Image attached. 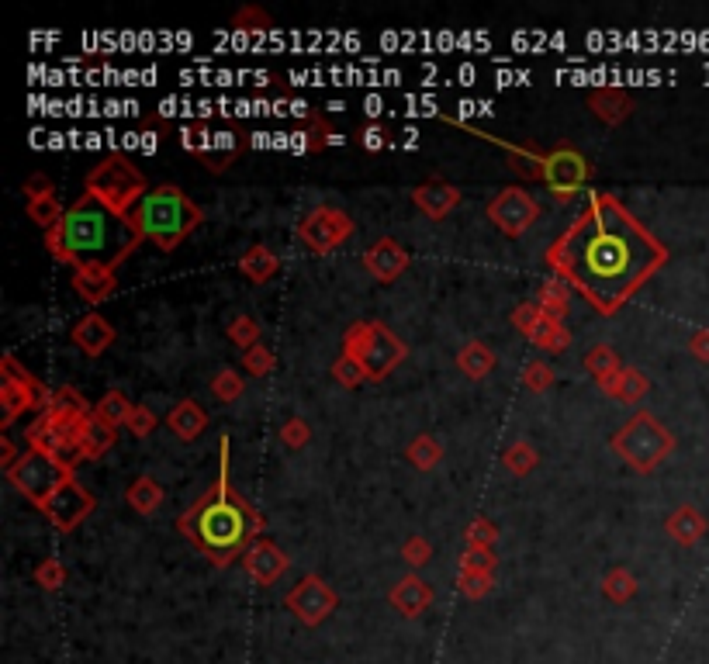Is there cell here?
<instances>
[{
	"label": "cell",
	"instance_id": "cell-31",
	"mask_svg": "<svg viewBox=\"0 0 709 664\" xmlns=\"http://www.w3.org/2000/svg\"><path fill=\"white\" fill-rule=\"evenodd\" d=\"M243 153V142H239V135L236 132H215L211 135V146H208V153L201 156L205 160L208 170H229V163L236 160V156Z\"/></svg>",
	"mask_w": 709,
	"mask_h": 664
},
{
	"label": "cell",
	"instance_id": "cell-9",
	"mask_svg": "<svg viewBox=\"0 0 709 664\" xmlns=\"http://www.w3.org/2000/svg\"><path fill=\"white\" fill-rule=\"evenodd\" d=\"M94 415V412H90ZM87 419H63L56 412H42L39 419L28 429V447L45 450L49 457H56L66 471L80 464L84 457V443H80V429H84Z\"/></svg>",
	"mask_w": 709,
	"mask_h": 664
},
{
	"label": "cell",
	"instance_id": "cell-22",
	"mask_svg": "<svg viewBox=\"0 0 709 664\" xmlns=\"http://www.w3.org/2000/svg\"><path fill=\"white\" fill-rule=\"evenodd\" d=\"M73 291L87 301V305H101L115 294V270L108 267H80L73 270Z\"/></svg>",
	"mask_w": 709,
	"mask_h": 664
},
{
	"label": "cell",
	"instance_id": "cell-37",
	"mask_svg": "<svg viewBox=\"0 0 709 664\" xmlns=\"http://www.w3.org/2000/svg\"><path fill=\"white\" fill-rule=\"evenodd\" d=\"M440 457H443L440 440H436V436H429V433L416 436V440L405 447V460H409L416 471H433V467L440 464Z\"/></svg>",
	"mask_w": 709,
	"mask_h": 664
},
{
	"label": "cell",
	"instance_id": "cell-34",
	"mask_svg": "<svg viewBox=\"0 0 709 664\" xmlns=\"http://www.w3.org/2000/svg\"><path fill=\"white\" fill-rule=\"evenodd\" d=\"M45 412H56V415H63V419H87V415L94 412V405H87L77 388H56V391H49V405H45Z\"/></svg>",
	"mask_w": 709,
	"mask_h": 664
},
{
	"label": "cell",
	"instance_id": "cell-17",
	"mask_svg": "<svg viewBox=\"0 0 709 664\" xmlns=\"http://www.w3.org/2000/svg\"><path fill=\"white\" fill-rule=\"evenodd\" d=\"M239 561H243V571L260 588H270L274 581H281L284 575H288V568H291V557L284 554V550L277 547L274 540H267V537H256L250 547H246V554L239 557Z\"/></svg>",
	"mask_w": 709,
	"mask_h": 664
},
{
	"label": "cell",
	"instance_id": "cell-29",
	"mask_svg": "<svg viewBox=\"0 0 709 664\" xmlns=\"http://www.w3.org/2000/svg\"><path fill=\"white\" fill-rule=\"evenodd\" d=\"M457 367L464 371L471 381H481V377H488L495 371V353L488 350L485 343H478V339H471V343L464 346V350L457 353Z\"/></svg>",
	"mask_w": 709,
	"mask_h": 664
},
{
	"label": "cell",
	"instance_id": "cell-44",
	"mask_svg": "<svg viewBox=\"0 0 709 664\" xmlns=\"http://www.w3.org/2000/svg\"><path fill=\"white\" fill-rule=\"evenodd\" d=\"M464 537H467V547H495V540H499V526H495L488 516H474L471 523H467Z\"/></svg>",
	"mask_w": 709,
	"mask_h": 664
},
{
	"label": "cell",
	"instance_id": "cell-54",
	"mask_svg": "<svg viewBox=\"0 0 709 664\" xmlns=\"http://www.w3.org/2000/svg\"><path fill=\"white\" fill-rule=\"evenodd\" d=\"M25 194L28 198H42V194H56V187H52L49 177H42V173H35V177L25 180Z\"/></svg>",
	"mask_w": 709,
	"mask_h": 664
},
{
	"label": "cell",
	"instance_id": "cell-21",
	"mask_svg": "<svg viewBox=\"0 0 709 664\" xmlns=\"http://www.w3.org/2000/svg\"><path fill=\"white\" fill-rule=\"evenodd\" d=\"M73 343L80 346V350L87 353V357H101L104 350H108L111 343H115V326H111L108 319H104V315H97V312H90V315H84V319L77 322V326H73Z\"/></svg>",
	"mask_w": 709,
	"mask_h": 664
},
{
	"label": "cell",
	"instance_id": "cell-47",
	"mask_svg": "<svg viewBox=\"0 0 709 664\" xmlns=\"http://www.w3.org/2000/svg\"><path fill=\"white\" fill-rule=\"evenodd\" d=\"M550 384H554V367L547 364V360H533V364H526V371H523V388H530V391H547Z\"/></svg>",
	"mask_w": 709,
	"mask_h": 664
},
{
	"label": "cell",
	"instance_id": "cell-2",
	"mask_svg": "<svg viewBox=\"0 0 709 664\" xmlns=\"http://www.w3.org/2000/svg\"><path fill=\"white\" fill-rule=\"evenodd\" d=\"M218 457H222V467H218L215 485L177 519V526L187 540L205 550L211 564L229 568V564L236 561V557H243L246 547L263 533V516L236 492V485H232L229 436L222 440Z\"/></svg>",
	"mask_w": 709,
	"mask_h": 664
},
{
	"label": "cell",
	"instance_id": "cell-5",
	"mask_svg": "<svg viewBox=\"0 0 709 664\" xmlns=\"http://www.w3.org/2000/svg\"><path fill=\"white\" fill-rule=\"evenodd\" d=\"M343 353L360 360L367 381H384L405 360V343L381 322H353L343 336Z\"/></svg>",
	"mask_w": 709,
	"mask_h": 664
},
{
	"label": "cell",
	"instance_id": "cell-30",
	"mask_svg": "<svg viewBox=\"0 0 709 664\" xmlns=\"http://www.w3.org/2000/svg\"><path fill=\"white\" fill-rule=\"evenodd\" d=\"M537 305L550 315V319L564 322V315H568V308H571V288L561 281V277H547V281L540 284Z\"/></svg>",
	"mask_w": 709,
	"mask_h": 664
},
{
	"label": "cell",
	"instance_id": "cell-43",
	"mask_svg": "<svg viewBox=\"0 0 709 664\" xmlns=\"http://www.w3.org/2000/svg\"><path fill=\"white\" fill-rule=\"evenodd\" d=\"M499 554H492V547H467L460 554V571H481V575H495Z\"/></svg>",
	"mask_w": 709,
	"mask_h": 664
},
{
	"label": "cell",
	"instance_id": "cell-11",
	"mask_svg": "<svg viewBox=\"0 0 709 664\" xmlns=\"http://www.w3.org/2000/svg\"><path fill=\"white\" fill-rule=\"evenodd\" d=\"M353 236V218L343 208L319 205L298 222V239L312 253H333Z\"/></svg>",
	"mask_w": 709,
	"mask_h": 664
},
{
	"label": "cell",
	"instance_id": "cell-26",
	"mask_svg": "<svg viewBox=\"0 0 709 664\" xmlns=\"http://www.w3.org/2000/svg\"><path fill=\"white\" fill-rule=\"evenodd\" d=\"M80 443H84V457L97 460L118 443V429H111L108 422H101L97 415H87L84 429H80Z\"/></svg>",
	"mask_w": 709,
	"mask_h": 664
},
{
	"label": "cell",
	"instance_id": "cell-19",
	"mask_svg": "<svg viewBox=\"0 0 709 664\" xmlns=\"http://www.w3.org/2000/svg\"><path fill=\"white\" fill-rule=\"evenodd\" d=\"M412 205H416L422 215L433 218V222H440V218H447L450 211L460 205V191L454 184H447V180H426V184H419L416 191H412Z\"/></svg>",
	"mask_w": 709,
	"mask_h": 664
},
{
	"label": "cell",
	"instance_id": "cell-23",
	"mask_svg": "<svg viewBox=\"0 0 709 664\" xmlns=\"http://www.w3.org/2000/svg\"><path fill=\"white\" fill-rule=\"evenodd\" d=\"M588 108L595 111L599 122L620 125L633 111V101H630V94L620 90V87H599V90H592V97H588Z\"/></svg>",
	"mask_w": 709,
	"mask_h": 664
},
{
	"label": "cell",
	"instance_id": "cell-4",
	"mask_svg": "<svg viewBox=\"0 0 709 664\" xmlns=\"http://www.w3.org/2000/svg\"><path fill=\"white\" fill-rule=\"evenodd\" d=\"M128 222H132V229L139 232L142 239H149L153 246L170 253V249H177L201 222H205V211L194 205L180 187L163 184L142 194L139 205L128 211Z\"/></svg>",
	"mask_w": 709,
	"mask_h": 664
},
{
	"label": "cell",
	"instance_id": "cell-38",
	"mask_svg": "<svg viewBox=\"0 0 709 664\" xmlns=\"http://www.w3.org/2000/svg\"><path fill=\"white\" fill-rule=\"evenodd\" d=\"M602 595H606L609 602H616V606H623V602H630L633 595H637V578L626 568H613L602 578Z\"/></svg>",
	"mask_w": 709,
	"mask_h": 664
},
{
	"label": "cell",
	"instance_id": "cell-52",
	"mask_svg": "<svg viewBox=\"0 0 709 664\" xmlns=\"http://www.w3.org/2000/svg\"><path fill=\"white\" fill-rule=\"evenodd\" d=\"M384 139H388V132H384L381 125H367V128H360L357 132V142L364 149H371V153H377V149L384 146Z\"/></svg>",
	"mask_w": 709,
	"mask_h": 664
},
{
	"label": "cell",
	"instance_id": "cell-14",
	"mask_svg": "<svg viewBox=\"0 0 709 664\" xmlns=\"http://www.w3.org/2000/svg\"><path fill=\"white\" fill-rule=\"evenodd\" d=\"M488 218H492L495 229L516 239L540 218V205L526 187H505L502 194L488 201Z\"/></svg>",
	"mask_w": 709,
	"mask_h": 664
},
{
	"label": "cell",
	"instance_id": "cell-33",
	"mask_svg": "<svg viewBox=\"0 0 709 664\" xmlns=\"http://www.w3.org/2000/svg\"><path fill=\"white\" fill-rule=\"evenodd\" d=\"M128 505H132L139 516H153L156 509H160V502H163V488L156 485L149 474H142V478H135L132 481V488H128Z\"/></svg>",
	"mask_w": 709,
	"mask_h": 664
},
{
	"label": "cell",
	"instance_id": "cell-51",
	"mask_svg": "<svg viewBox=\"0 0 709 664\" xmlns=\"http://www.w3.org/2000/svg\"><path fill=\"white\" fill-rule=\"evenodd\" d=\"M128 433L132 436H149L156 429V415H153V409H146V405H135L132 409V415H128Z\"/></svg>",
	"mask_w": 709,
	"mask_h": 664
},
{
	"label": "cell",
	"instance_id": "cell-36",
	"mask_svg": "<svg viewBox=\"0 0 709 664\" xmlns=\"http://www.w3.org/2000/svg\"><path fill=\"white\" fill-rule=\"evenodd\" d=\"M132 409H135V405L128 402L122 391H108V395L97 398V402H94V415H97L101 422H108L111 429L128 426V415H132Z\"/></svg>",
	"mask_w": 709,
	"mask_h": 664
},
{
	"label": "cell",
	"instance_id": "cell-27",
	"mask_svg": "<svg viewBox=\"0 0 709 664\" xmlns=\"http://www.w3.org/2000/svg\"><path fill=\"white\" fill-rule=\"evenodd\" d=\"M602 391L613 395V398H620V402H640V398L651 391V381H647V374L637 371V367H623V371L616 374Z\"/></svg>",
	"mask_w": 709,
	"mask_h": 664
},
{
	"label": "cell",
	"instance_id": "cell-16",
	"mask_svg": "<svg viewBox=\"0 0 709 664\" xmlns=\"http://www.w3.org/2000/svg\"><path fill=\"white\" fill-rule=\"evenodd\" d=\"M94 505H97L94 495H90L77 478H70L63 488H56V492L45 498L39 509L52 519V523H56V530L70 533V530H77V526L84 523L90 512H94Z\"/></svg>",
	"mask_w": 709,
	"mask_h": 664
},
{
	"label": "cell",
	"instance_id": "cell-46",
	"mask_svg": "<svg viewBox=\"0 0 709 664\" xmlns=\"http://www.w3.org/2000/svg\"><path fill=\"white\" fill-rule=\"evenodd\" d=\"M35 581H39V588H45V592H56L66 581V568L56 557H45V561H39V568H35Z\"/></svg>",
	"mask_w": 709,
	"mask_h": 664
},
{
	"label": "cell",
	"instance_id": "cell-41",
	"mask_svg": "<svg viewBox=\"0 0 709 664\" xmlns=\"http://www.w3.org/2000/svg\"><path fill=\"white\" fill-rule=\"evenodd\" d=\"M229 339L239 346V350H253V346H260V326H256V319H250V315H236V319L229 322Z\"/></svg>",
	"mask_w": 709,
	"mask_h": 664
},
{
	"label": "cell",
	"instance_id": "cell-55",
	"mask_svg": "<svg viewBox=\"0 0 709 664\" xmlns=\"http://www.w3.org/2000/svg\"><path fill=\"white\" fill-rule=\"evenodd\" d=\"M692 353H696L699 360H709V332H699V336L692 339Z\"/></svg>",
	"mask_w": 709,
	"mask_h": 664
},
{
	"label": "cell",
	"instance_id": "cell-12",
	"mask_svg": "<svg viewBox=\"0 0 709 664\" xmlns=\"http://www.w3.org/2000/svg\"><path fill=\"white\" fill-rule=\"evenodd\" d=\"M537 173L543 177V184L550 187V191L557 194L561 201L575 198L578 191L588 184V177H592V166L582 153H575V149H554V153L540 156L537 160Z\"/></svg>",
	"mask_w": 709,
	"mask_h": 664
},
{
	"label": "cell",
	"instance_id": "cell-24",
	"mask_svg": "<svg viewBox=\"0 0 709 664\" xmlns=\"http://www.w3.org/2000/svg\"><path fill=\"white\" fill-rule=\"evenodd\" d=\"M167 426L180 436V440L191 443V440H198V436L208 429V412L201 409V405L194 402V398H184V402H177V405L170 409Z\"/></svg>",
	"mask_w": 709,
	"mask_h": 664
},
{
	"label": "cell",
	"instance_id": "cell-15",
	"mask_svg": "<svg viewBox=\"0 0 709 664\" xmlns=\"http://www.w3.org/2000/svg\"><path fill=\"white\" fill-rule=\"evenodd\" d=\"M512 326L523 332L537 350L554 353V357L571 346V332L564 329V322L550 319L537 301H523V305H516V312H512Z\"/></svg>",
	"mask_w": 709,
	"mask_h": 664
},
{
	"label": "cell",
	"instance_id": "cell-25",
	"mask_svg": "<svg viewBox=\"0 0 709 664\" xmlns=\"http://www.w3.org/2000/svg\"><path fill=\"white\" fill-rule=\"evenodd\" d=\"M239 270H243V277H250L253 284H267L270 277H277V270H281V256H277L274 249L256 243L239 256Z\"/></svg>",
	"mask_w": 709,
	"mask_h": 664
},
{
	"label": "cell",
	"instance_id": "cell-40",
	"mask_svg": "<svg viewBox=\"0 0 709 664\" xmlns=\"http://www.w3.org/2000/svg\"><path fill=\"white\" fill-rule=\"evenodd\" d=\"M243 391H246V381H243V374H236V371H218L215 377H211V395L218 398L222 405H229V402H236V398H243Z\"/></svg>",
	"mask_w": 709,
	"mask_h": 664
},
{
	"label": "cell",
	"instance_id": "cell-39",
	"mask_svg": "<svg viewBox=\"0 0 709 664\" xmlns=\"http://www.w3.org/2000/svg\"><path fill=\"white\" fill-rule=\"evenodd\" d=\"M502 464L509 467V471L516 474V478H526V474H530L533 467L540 464V454H537V450H533L526 440H516V443H512V447L502 454Z\"/></svg>",
	"mask_w": 709,
	"mask_h": 664
},
{
	"label": "cell",
	"instance_id": "cell-45",
	"mask_svg": "<svg viewBox=\"0 0 709 664\" xmlns=\"http://www.w3.org/2000/svg\"><path fill=\"white\" fill-rule=\"evenodd\" d=\"M243 367L250 371V377H267V374H274L277 360H274V353L260 343V346H253V350L243 353Z\"/></svg>",
	"mask_w": 709,
	"mask_h": 664
},
{
	"label": "cell",
	"instance_id": "cell-1",
	"mask_svg": "<svg viewBox=\"0 0 709 664\" xmlns=\"http://www.w3.org/2000/svg\"><path fill=\"white\" fill-rule=\"evenodd\" d=\"M668 249L626 211L613 194H588L582 215L550 243L547 263L599 315H616L654 270Z\"/></svg>",
	"mask_w": 709,
	"mask_h": 664
},
{
	"label": "cell",
	"instance_id": "cell-18",
	"mask_svg": "<svg viewBox=\"0 0 709 664\" xmlns=\"http://www.w3.org/2000/svg\"><path fill=\"white\" fill-rule=\"evenodd\" d=\"M364 267L371 270L381 284H391V281H398L405 270H409V253H405V246L398 243V239L384 236L364 253Z\"/></svg>",
	"mask_w": 709,
	"mask_h": 664
},
{
	"label": "cell",
	"instance_id": "cell-35",
	"mask_svg": "<svg viewBox=\"0 0 709 664\" xmlns=\"http://www.w3.org/2000/svg\"><path fill=\"white\" fill-rule=\"evenodd\" d=\"M585 367H588V374H592L595 381L602 384V388H606V384L623 371V364H620V357H616V350H613V346H606V343H599V346H592V350H588Z\"/></svg>",
	"mask_w": 709,
	"mask_h": 664
},
{
	"label": "cell",
	"instance_id": "cell-8",
	"mask_svg": "<svg viewBox=\"0 0 709 664\" xmlns=\"http://www.w3.org/2000/svg\"><path fill=\"white\" fill-rule=\"evenodd\" d=\"M49 405V391L35 374H28L14 357L0 360V426L11 429L21 415L45 412Z\"/></svg>",
	"mask_w": 709,
	"mask_h": 664
},
{
	"label": "cell",
	"instance_id": "cell-48",
	"mask_svg": "<svg viewBox=\"0 0 709 664\" xmlns=\"http://www.w3.org/2000/svg\"><path fill=\"white\" fill-rule=\"evenodd\" d=\"M308 440H312V429H308V422L298 419V415H291V419L281 426V443L288 450H301Z\"/></svg>",
	"mask_w": 709,
	"mask_h": 664
},
{
	"label": "cell",
	"instance_id": "cell-32",
	"mask_svg": "<svg viewBox=\"0 0 709 664\" xmlns=\"http://www.w3.org/2000/svg\"><path fill=\"white\" fill-rule=\"evenodd\" d=\"M668 533L675 537L678 543H696L699 537L706 533V523H703V516H699L696 509H689V505H682V509H675L671 512V519H668Z\"/></svg>",
	"mask_w": 709,
	"mask_h": 664
},
{
	"label": "cell",
	"instance_id": "cell-28",
	"mask_svg": "<svg viewBox=\"0 0 709 664\" xmlns=\"http://www.w3.org/2000/svg\"><path fill=\"white\" fill-rule=\"evenodd\" d=\"M28 218H32L35 225L49 236V232H56L59 229V222L66 218V208H63V201H59V194H42V198H28Z\"/></svg>",
	"mask_w": 709,
	"mask_h": 664
},
{
	"label": "cell",
	"instance_id": "cell-13",
	"mask_svg": "<svg viewBox=\"0 0 709 664\" xmlns=\"http://www.w3.org/2000/svg\"><path fill=\"white\" fill-rule=\"evenodd\" d=\"M284 606L291 609L298 623L319 626L333 616V609L339 606V595L319 575H305L301 581H294V588L284 595Z\"/></svg>",
	"mask_w": 709,
	"mask_h": 664
},
{
	"label": "cell",
	"instance_id": "cell-49",
	"mask_svg": "<svg viewBox=\"0 0 709 664\" xmlns=\"http://www.w3.org/2000/svg\"><path fill=\"white\" fill-rule=\"evenodd\" d=\"M457 585L467 599H485V595L492 592V575H481V571H460Z\"/></svg>",
	"mask_w": 709,
	"mask_h": 664
},
{
	"label": "cell",
	"instance_id": "cell-10",
	"mask_svg": "<svg viewBox=\"0 0 709 664\" xmlns=\"http://www.w3.org/2000/svg\"><path fill=\"white\" fill-rule=\"evenodd\" d=\"M4 474H7V481H11L25 498H32L35 505H42L56 488H63L66 481L73 478V471H66L56 457H49L45 450H35V447L21 450L18 464Z\"/></svg>",
	"mask_w": 709,
	"mask_h": 664
},
{
	"label": "cell",
	"instance_id": "cell-3",
	"mask_svg": "<svg viewBox=\"0 0 709 664\" xmlns=\"http://www.w3.org/2000/svg\"><path fill=\"white\" fill-rule=\"evenodd\" d=\"M142 236L132 229L128 215H118L104 201L84 191L66 208V218L59 222L56 232L45 236V246L59 263H70L73 270L80 267H108L115 270L132 249H139Z\"/></svg>",
	"mask_w": 709,
	"mask_h": 664
},
{
	"label": "cell",
	"instance_id": "cell-50",
	"mask_svg": "<svg viewBox=\"0 0 709 664\" xmlns=\"http://www.w3.org/2000/svg\"><path fill=\"white\" fill-rule=\"evenodd\" d=\"M402 557H405V564H409V568H422V564L433 561V547H429L426 537H412L402 547Z\"/></svg>",
	"mask_w": 709,
	"mask_h": 664
},
{
	"label": "cell",
	"instance_id": "cell-42",
	"mask_svg": "<svg viewBox=\"0 0 709 664\" xmlns=\"http://www.w3.org/2000/svg\"><path fill=\"white\" fill-rule=\"evenodd\" d=\"M333 381L339 384V388H360V384L367 381V371L360 367V360L339 353V360L333 364Z\"/></svg>",
	"mask_w": 709,
	"mask_h": 664
},
{
	"label": "cell",
	"instance_id": "cell-53",
	"mask_svg": "<svg viewBox=\"0 0 709 664\" xmlns=\"http://www.w3.org/2000/svg\"><path fill=\"white\" fill-rule=\"evenodd\" d=\"M236 28H243V25H260V28H270V18L260 11V7H243V11L236 14V21H232Z\"/></svg>",
	"mask_w": 709,
	"mask_h": 664
},
{
	"label": "cell",
	"instance_id": "cell-7",
	"mask_svg": "<svg viewBox=\"0 0 709 664\" xmlns=\"http://www.w3.org/2000/svg\"><path fill=\"white\" fill-rule=\"evenodd\" d=\"M671 447H675V440H671V433L651 412H637L620 433L613 436V450L630 467H637L640 474L654 471V467L671 454Z\"/></svg>",
	"mask_w": 709,
	"mask_h": 664
},
{
	"label": "cell",
	"instance_id": "cell-20",
	"mask_svg": "<svg viewBox=\"0 0 709 664\" xmlns=\"http://www.w3.org/2000/svg\"><path fill=\"white\" fill-rule=\"evenodd\" d=\"M388 599L405 620H416V616H422L429 606H433V588H429V581H422L419 575H409L391 588Z\"/></svg>",
	"mask_w": 709,
	"mask_h": 664
},
{
	"label": "cell",
	"instance_id": "cell-6",
	"mask_svg": "<svg viewBox=\"0 0 709 664\" xmlns=\"http://www.w3.org/2000/svg\"><path fill=\"white\" fill-rule=\"evenodd\" d=\"M146 177L139 173V166L122 153H111L108 160H101L90 170L87 177V194H94L97 201H104L108 208H115L118 215H128L146 194Z\"/></svg>",
	"mask_w": 709,
	"mask_h": 664
}]
</instances>
